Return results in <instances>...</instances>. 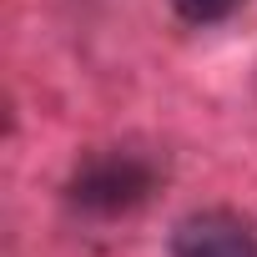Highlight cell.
Segmentation results:
<instances>
[{
  "label": "cell",
  "instance_id": "2",
  "mask_svg": "<svg viewBox=\"0 0 257 257\" xmlns=\"http://www.w3.org/2000/svg\"><path fill=\"white\" fill-rule=\"evenodd\" d=\"M172 257H257V232L227 207H202L172 227Z\"/></svg>",
  "mask_w": 257,
  "mask_h": 257
},
{
  "label": "cell",
  "instance_id": "3",
  "mask_svg": "<svg viewBox=\"0 0 257 257\" xmlns=\"http://www.w3.org/2000/svg\"><path fill=\"white\" fill-rule=\"evenodd\" d=\"M237 6H242V0H172L177 21H187V26H217V21H227Z\"/></svg>",
  "mask_w": 257,
  "mask_h": 257
},
{
  "label": "cell",
  "instance_id": "1",
  "mask_svg": "<svg viewBox=\"0 0 257 257\" xmlns=\"http://www.w3.org/2000/svg\"><path fill=\"white\" fill-rule=\"evenodd\" d=\"M152 192H157V167L147 157H137V152H96L66 182L71 212L96 217V222H111V217L137 212Z\"/></svg>",
  "mask_w": 257,
  "mask_h": 257
}]
</instances>
